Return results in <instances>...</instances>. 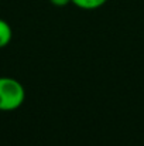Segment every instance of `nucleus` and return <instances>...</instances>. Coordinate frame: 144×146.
<instances>
[{
  "instance_id": "nucleus-4",
  "label": "nucleus",
  "mask_w": 144,
  "mask_h": 146,
  "mask_svg": "<svg viewBox=\"0 0 144 146\" xmlns=\"http://www.w3.org/2000/svg\"><path fill=\"white\" fill-rule=\"evenodd\" d=\"M49 3L54 4V6H57V7H65V6L71 4L72 0H49Z\"/></svg>"
},
{
  "instance_id": "nucleus-3",
  "label": "nucleus",
  "mask_w": 144,
  "mask_h": 146,
  "mask_svg": "<svg viewBox=\"0 0 144 146\" xmlns=\"http://www.w3.org/2000/svg\"><path fill=\"white\" fill-rule=\"evenodd\" d=\"M106 3L107 0H72V4L82 10H97Z\"/></svg>"
},
{
  "instance_id": "nucleus-1",
  "label": "nucleus",
  "mask_w": 144,
  "mask_h": 146,
  "mask_svg": "<svg viewBox=\"0 0 144 146\" xmlns=\"http://www.w3.org/2000/svg\"><path fill=\"white\" fill-rule=\"evenodd\" d=\"M26 99V90L20 81L10 77H0V111L18 109Z\"/></svg>"
},
{
  "instance_id": "nucleus-2",
  "label": "nucleus",
  "mask_w": 144,
  "mask_h": 146,
  "mask_svg": "<svg viewBox=\"0 0 144 146\" xmlns=\"http://www.w3.org/2000/svg\"><path fill=\"white\" fill-rule=\"evenodd\" d=\"M11 37H13V31L10 24L3 19H0V48L6 47L11 41Z\"/></svg>"
}]
</instances>
